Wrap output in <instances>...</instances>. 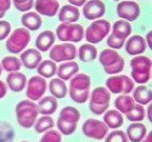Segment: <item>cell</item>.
Returning <instances> with one entry per match:
<instances>
[{
    "instance_id": "obj_43",
    "label": "cell",
    "mask_w": 152,
    "mask_h": 142,
    "mask_svg": "<svg viewBox=\"0 0 152 142\" xmlns=\"http://www.w3.org/2000/svg\"><path fill=\"white\" fill-rule=\"evenodd\" d=\"M7 85H5L4 82L0 80V99H2L4 97L5 95H7Z\"/></svg>"
},
{
    "instance_id": "obj_14",
    "label": "cell",
    "mask_w": 152,
    "mask_h": 142,
    "mask_svg": "<svg viewBox=\"0 0 152 142\" xmlns=\"http://www.w3.org/2000/svg\"><path fill=\"white\" fill-rule=\"evenodd\" d=\"M116 12L117 15L126 21H134L140 16V7L135 1L126 0L118 3L116 7Z\"/></svg>"
},
{
    "instance_id": "obj_34",
    "label": "cell",
    "mask_w": 152,
    "mask_h": 142,
    "mask_svg": "<svg viewBox=\"0 0 152 142\" xmlns=\"http://www.w3.org/2000/svg\"><path fill=\"white\" fill-rule=\"evenodd\" d=\"M54 125L55 122L52 117L42 116L38 120H36L35 124H34V128H35L36 133H38V134H43V133L48 132V130H52L54 128Z\"/></svg>"
},
{
    "instance_id": "obj_22",
    "label": "cell",
    "mask_w": 152,
    "mask_h": 142,
    "mask_svg": "<svg viewBox=\"0 0 152 142\" xmlns=\"http://www.w3.org/2000/svg\"><path fill=\"white\" fill-rule=\"evenodd\" d=\"M79 71V65L76 63L75 61H66L64 63L60 64L58 67H57V75H58V78L61 79V80L66 81L71 79L72 77L76 75Z\"/></svg>"
},
{
    "instance_id": "obj_41",
    "label": "cell",
    "mask_w": 152,
    "mask_h": 142,
    "mask_svg": "<svg viewBox=\"0 0 152 142\" xmlns=\"http://www.w3.org/2000/svg\"><path fill=\"white\" fill-rule=\"evenodd\" d=\"M33 4L34 0H26V2L22 3V4H15V7L18 9L19 12H26V11H30L33 7Z\"/></svg>"
},
{
    "instance_id": "obj_1",
    "label": "cell",
    "mask_w": 152,
    "mask_h": 142,
    "mask_svg": "<svg viewBox=\"0 0 152 142\" xmlns=\"http://www.w3.org/2000/svg\"><path fill=\"white\" fill-rule=\"evenodd\" d=\"M91 78L87 74H76L71 78L69 95L74 102L83 104L87 102L90 95Z\"/></svg>"
},
{
    "instance_id": "obj_48",
    "label": "cell",
    "mask_w": 152,
    "mask_h": 142,
    "mask_svg": "<svg viewBox=\"0 0 152 142\" xmlns=\"http://www.w3.org/2000/svg\"><path fill=\"white\" fill-rule=\"evenodd\" d=\"M13 1H14V4H22L26 0H13Z\"/></svg>"
},
{
    "instance_id": "obj_24",
    "label": "cell",
    "mask_w": 152,
    "mask_h": 142,
    "mask_svg": "<svg viewBox=\"0 0 152 142\" xmlns=\"http://www.w3.org/2000/svg\"><path fill=\"white\" fill-rule=\"evenodd\" d=\"M79 9L78 7L73 5H64L59 11V21L62 23H75L79 19Z\"/></svg>"
},
{
    "instance_id": "obj_52",
    "label": "cell",
    "mask_w": 152,
    "mask_h": 142,
    "mask_svg": "<svg viewBox=\"0 0 152 142\" xmlns=\"http://www.w3.org/2000/svg\"><path fill=\"white\" fill-rule=\"evenodd\" d=\"M115 1H118V0H115Z\"/></svg>"
},
{
    "instance_id": "obj_3",
    "label": "cell",
    "mask_w": 152,
    "mask_h": 142,
    "mask_svg": "<svg viewBox=\"0 0 152 142\" xmlns=\"http://www.w3.org/2000/svg\"><path fill=\"white\" fill-rule=\"evenodd\" d=\"M17 122L22 128H31L34 126L38 117L37 104L31 100H22L15 109Z\"/></svg>"
},
{
    "instance_id": "obj_19",
    "label": "cell",
    "mask_w": 152,
    "mask_h": 142,
    "mask_svg": "<svg viewBox=\"0 0 152 142\" xmlns=\"http://www.w3.org/2000/svg\"><path fill=\"white\" fill-rule=\"evenodd\" d=\"M147 128L142 122H132L127 128V138L131 142H142L147 135Z\"/></svg>"
},
{
    "instance_id": "obj_49",
    "label": "cell",
    "mask_w": 152,
    "mask_h": 142,
    "mask_svg": "<svg viewBox=\"0 0 152 142\" xmlns=\"http://www.w3.org/2000/svg\"><path fill=\"white\" fill-rule=\"evenodd\" d=\"M5 13L4 12H0V18H2V17H4Z\"/></svg>"
},
{
    "instance_id": "obj_38",
    "label": "cell",
    "mask_w": 152,
    "mask_h": 142,
    "mask_svg": "<svg viewBox=\"0 0 152 142\" xmlns=\"http://www.w3.org/2000/svg\"><path fill=\"white\" fill-rule=\"evenodd\" d=\"M61 134L58 130H50L48 132L43 133L42 137L40 138L39 142H61Z\"/></svg>"
},
{
    "instance_id": "obj_51",
    "label": "cell",
    "mask_w": 152,
    "mask_h": 142,
    "mask_svg": "<svg viewBox=\"0 0 152 142\" xmlns=\"http://www.w3.org/2000/svg\"><path fill=\"white\" fill-rule=\"evenodd\" d=\"M21 142H28V141H21Z\"/></svg>"
},
{
    "instance_id": "obj_16",
    "label": "cell",
    "mask_w": 152,
    "mask_h": 142,
    "mask_svg": "<svg viewBox=\"0 0 152 142\" xmlns=\"http://www.w3.org/2000/svg\"><path fill=\"white\" fill-rule=\"evenodd\" d=\"M125 49H126V52L129 55L136 56V55H140L145 52L146 49H147V43H146L144 37L140 35H134L127 40Z\"/></svg>"
},
{
    "instance_id": "obj_23",
    "label": "cell",
    "mask_w": 152,
    "mask_h": 142,
    "mask_svg": "<svg viewBox=\"0 0 152 142\" xmlns=\"http://www.w3.org/2000/svg\"><path fill=\"white\" fill-rule=\"evenodd\" d=\"M102 122L108 126V128H112V130L119 128L124 124L123 114L119 113L117 109H108L104 113Z\"/></svg>"
},
{
    "instance_id": "obj_42",
    "label": "cell",
    "mask_w": 152,
    "mask_h": 142,
    "mask_svg": "<svg viewBox=\"0 0 152 142\" xmlns=\"http://www.w3.org/2000/svg\"><path fill=\"white\" fill-rule=\"evenodd\" d=\"M11 7V0H0V12H7Z\"/></svg>"
},
{
    "instance_id": "obj_50",
    "label": "cell",
    "mask_w": 152,
    "mask_h": 142,
    "mask_svg": "<svg viewBox=\"0 0 152 142\" xmlns=\"http://www.w3.org/2000/svg\"><path fill=\"white\" fill-rule=\"evenodd\" d=\"M1 73H2V67H1V64H0V75H1Z\"/></svg>"
},
{
    "instance_id": "obj_9",
    "label": "cell",
    "mask_w": 152,
    "mask_h": 142,
    "mask_svg": "<svg viewBox=\"0 0 152 142\" xmlns=\"http://www.w3.org/2000/svg\"><path fill=\"white\" fill-rule=\"evenodd\" d=\"M110 28L111 26L107 20H104V19L96 20L92 24H90L88 28L86 30V40L90 44L99 43L110 33Z\"/></svg>"
},
{
    "instance_id": "obj_15",
    "label": "cell",
    "mask_w": 152,
    "mask_h": 142,
    "mask_svg": "<svg viewBox=\"0 0 152 142\" xmlns=\"http://www.w3.org/2000/svg\"><path fill=\"white\" fill-rule=\"evenodd\" d=\"M106 7L104 3L100 0H90L86 3L83 9V16L88 20H94L98 19L104 15Z\"/></svg>"
},
{
    "instance_id": "obj_2",
    "label": "cell",
    "mask_w": 152,
    "mask_h": 142,
    "mask_svg": "<svg viewBox=\"0 0 152 142\" xmlns=\"http://www.w3.org/2000/svg\"><path fill=\"white\" fill-rule=\"evenodd\" d=\"M80 120V113L74 106H64L60 111L57 119V128L61 135L70 136L74 134Z\"/></svg>"
},
{
    "instance_id": "obj_47",
    "label": "cell",
    "mask_w": 152,
    "mask_h": 142,
    "mask_svg": "<svg viewBox=\"0 0 152 142\" xmlns=\"http://www.w3.org/2000/svg\"><path fill=\"white\" fill-rule=\"evenodd\" d=\"M151 109H152V105L151 104H149V106H148V119H149V121L151 122L152 121V118H151Z\"/></svg>"
},
{
    "instance_id": "obj_21",
    "label": "cell",
    "mask_w": 152,
    "mask_h": 142,
    "mask_svg": "<svg viewBox=\"0 0 152 142\" xmlns=\"http://www.w3.org/2000/svg\"><path fill=\"white\" fill-rule=\"evenodd\" d=\"M58 102L57 99L53 96H47L41 99H39L37 104L38 113L41 114L42 116H51L56 112Z\"/></svg>"
},
{
    "instance_id": "obj_20",
    "label": "cell",
    "mask_w": 152,
    "mask_h": 142,
    "mask_svg": "<svg viewBox=\"0 0 152 142\" xmlns=\"http://www.w3.org/2000/svg\"><path fill=\"white\" fill-rule=\"evenodd\" d=\"M26 77L24 74L20 72H13L10 73L7 77V84L9 85V88L12 92L20 93L26 88Z\"/></svg>"
},
{
    "instance_id": "obj_29",
    "label": "cell",
    "mask_w": 152,
    "mask_h": 142,
    "mask_svg": "<svg viewBox=\"0 0 152 142\" xmlns=\"http://www.w3.org/2000/svg\"><path fill=\"white\" fill-rule=\"evenodd\" d=\"M49 90L51 94L56 99H62L68 94V88L64 80L59 78H54L49 83Z\"/></svg>"
},
{
    "instance_id": "obj_12",
    "label": "cell",
    "mask_w": 152,
    "mask_h": 142,
    "mask_svg": "<svg viewBox=\"0 0 152 142\" xmlns=\"http://www.w3.org/2000/svg\"><path fill=\"white\" fill-rule=\"evenodd\" d=\"M50 58L52 61L64 62L72 61L76 58V47L74 44L69 42H64L60 44H56L51 49Z\"/></svg>"
},
{
    "instance_id": "obj_33",
    "label": "cell",
    "mask_w": 152,
    "mask_h": 142,
    "mask_svg": "<svg viewBox=\"0 0 152 142\" xmlns=\"http://www.w3.org/2000/svg\"><path fill=\"white\" fill-rule=\"evenodd\" d=\"M15 130L12 124L7 121L0 120V142H13Z\"/></svg>"
},
{
    "instance_id": "obj_25",
    "label": "cell",
    "mask_w": 152,
    "mask_h": 142,
    "mask_svg": "<svg viewBox=\"0 0 152 142\" xmlns=\"http://www.w3.org/2000/svg\"><path fill=\"white\" fill-rule=\"evenodd\" d=\"M55 42V35L52 31H45L37 36L35 41L36 49L39 52H47Z\"/></svg>"
},
{
    "instance_id": "obj_8",
    "label": "cell",
    "mask_w": 152,
    "mask_h": 142,
    "mask_svg": "<svg viewBox=\"0 0 152 142\" xmlns=\"http://www.w3.org/2000/svg\"><path fill=\"white\" fill-rule=\"evenodd\" d=\"M56 35L60 41L64 42H79L85 36L83 25L76 23H61L56 28Z\"/></svg>"
},
{
    "instance_id": "obj_6",
    "label": "cell",
    "mask_w": 152,
    "mask_h": 142,
    "mask_svg": "<svg viewBox=\"0 0 152 142\" xmlns=\"http://www.w3.org/2000/svg\"><path fill=\"white\" fill-rule=\"evenodd\" d=\"M110 99H111V94L106 88L98 86L94 88L91 94L90 103H89L91 113L94 115H102L106 111H108L110 106Z\"/></svg>"
},
{
    "instance_id": "obj_26",
    "label": "cell",
    "mask_w": 152,
    "mask_h": 142,
    "mask_svg": "<svg viewBox=\"0 0 152 142\" xmlns=\"http://www.w3.org/2000/svg\"><path fill=\"white\" fill-rule=\"evenodd\" d=\"M133 100L137 104L140 105H146L149 104L152 100V92L147 85H138L135 90H133Z\"/></svg>"
},
{
    "instance_id": "obj_31",
    "label": "cell",
    "mask_w": 152,
    "mask_h": 142,
    "mask_svg": "<svg viewBox=\"0 0 152 142\" xmlns=\"http://www.w3.org/2000/svg\"><path fill=\"white\" fill-rule=\"evenodd\" d=\"M97 57V50L93 44L86 43L78 49V58L83 62L93 61Z\"/></svg>"
},
{
    "instance_id": "obj_5",
    "label": "cell",
    "mask_w": 152,
    "mask_h": 142,
    "mask_svg": "<svg viewBox=\"0 0 152 142\" xmlns=\"http://www.w3.org/2000/svg\"><path fill=\"white\" fill-rule=\"evenodd\" d=\"M99 63L104 66V71L108 75H115L124 70L125 60L115 50L107 49L100 53Z\"/></svg>"
},
{
    "instance_id": "obj_44",
    "label": "cell",
    "mask_w": 152,
    "mask_h": 142,
    "mask_svg": "<svg viewBox=\"0 0 152 142\" xmlns=\"http://www.w3.org/2000/svg\"><path fill=\"white\" fill-rule=\"evenodd\" d=\"M70 3H71L73 7H83L85 4V2L87 0H68Z\"/></svg>"
},
{
    "instance_id": "obj_37",
    "label": "cell",
    "mask_w": 152,
    "mask_h": 142,
    "mask_svg": "<svg viewBox=\"0 0 152 142\" xmlns=\"http://www.w3.org/2000/svg\"><path fill=\"white\" fill-rule=\"evenodd\" d=\"M104 138V142H129L126 133L119 130H114L110 134L108 133Z\"/></svg>"
},
{
    "instance_id": "obj_32",
    "label": "cell",
    "mask_w": 152,
    "mask_h": 142,
    "mask_svg": "<svg viewBox=\"0 0 152 142\" xmlns=\"http://www.w3.org/2000/svg\"><path fill=\"white\" fill-rule=\"evenodd\" d=\"M57 65L52 60H43L39 63L37 66L38 74L42 77V78H51L56 74Z\"/></svg>"
},
{
    "instance_id": "obj_35",
    "label": "cell",
    "mask_w": 152,
    "mask_h": 142,
    "mask_svg": "<svg viewBox=\"0 0 152 142\" xmlns=\"http://www.w3.org/2000/svg\"><path fill=\"white\" fill-rule=\"evenodd\" d=\"M21 61L14 56H7L4 57L1 60V67L3 70H5L7 72L13 73V72H18L21 69Z\"/></svg>"
},
{
    "instance_id": "obj_27",
    "label": "cell",
    "mask_w": 152,
    "mask_h": 142,
    "mask_svg": "<svg viewBox=\"0 0 152 142\" xmlns=\"http://www.w3.org/2000/svg\"><path fill=\"white\" fill-rule=\"evenodd\" d=\"M21 23L28 31V30L30 31H37L40 28L41 24H42V19L37 13L30 12L26 13L21 17Z\"/></svg>"
},
{
    "instance_id": "obj_11",
    "label": "cell",
    "mask_w": 152,
    "mask_h": 142,
    "mask_svg": "<svg viewBox=\"0 0 152 142\" xmlns=\"http://www.w3.org/2000/svg\"><path fill=\"white\" fill-rule=\"evenodd\" d=\"M83 133L86 137L94 140H102L107 136L109 128L108 126L98 119L90 118L86 120L83 124Z\"/></svg>"
},
{
    "instance_id": "obj_30",
    "label": "cell",
    "mask_w": 152,
    "mask_h": 142,
    "mask_svg": "<svg viewBox=\"0 0 152 142\" xmlns=\"http://www.w3.org/2000/svg\"><path fill=\"white\" fill-rule=\"evenodd\" d=\"M114 105H115V109L121 114H127L135 105V102L129 95H121L115 99Z\"/></svg>"
},
{
    "instance_id": "obj_46",
    "label": "cell",
    "mask_w": 152,
    "mask_h": 142,
    "mask_svg": "<svg viewBox=\"0 0 152 142\" xmlns=\"http://www.w3.org/2000/svg\"><path fill=\"white\" fill-rule=\"evenodd\" d=\"M151 34H152V32H148V34H147V41H146V43H148V46H149V49H152Z\"/></svg>"
},
{
    "instance_id": "obj_39",
    "label": "cell",
    "mask_w": 152,
    "mask_h": 142,
    "mask_svg": "<svg viewBox=\"0 0 152 142\" xmlns=\"http://www.w3.org/2000/svg\"><path fill=\"white\" fill-rule=\"evenodd\" d=\"M107 44L112 50H119V49H121V47L124 46L125 41L121 40V39L115 37L113 34H111V35L109 36V38L107 39Z\"/></svg>"
},
{
    "instance_id": "obj_10",
    "label": "cell",
    "mask_w": 152,
    "mask_h": 142,
    "mask_svg": "<svg viewBox=\"0 0 152 142\" xmlns=\"http://www.w3.org/2000/svg\"><path fill=\"white\" fill-rule=\"evenodd\" d=\"M106 86V88L113 94L128 95L134 90V82L126 75H116L111 76L107 79Z\"/></svg>"
},
{
    "instance_id": "obj_7",
    "label": "cell",
    "mask_w": 152,
    "mask_h": 142,
    "mask_svg": "<svg viewBox=\"0 0 152 142\" xmlns=\"http://www.w3.org/2000/svg\"><path fill=\"white\" fill-rule=\"evenodd\" d=\"M31 40V34L24 28H16L13 33H11L7 39L5 46L7 51L12 54H18L28 46Z\"/></svg>"
},
{
    "instance_id": "obj_13",
    "label": "cell",
    "mask_w": 152,
    "mask_h": 142,
    "mask_svg": "<svg viewBox=\"0 0 152 142\" xmlns=\"http://www.w3.org/2000/svg\"><path fill=\"white\" fill-rule=\"evenodd\" d=\"M47 91V81L41 76H33L26 82V97L35 102L41 99Z\"/></svg>"
},
{
    "instance_id": "obj_18",
    "label": "cell",
    "mask_w": 152,
    "mask_h": 142,
    "mask_svg": "<svg viewBox=\"0 0 152 142\" xmlns=\"http://www.w3.org/2000/svg\"><path fill=\"white\" fill-rule=\"evenodd\" d=\"M20 61H21V64H23L26 69L34 70L37 69L39 63L42 61V57H41L40 52L38 50L28 49V50H26L21 54Z\"/></svg>"
},
{
    "instance_id": "obj_28",
    "label": "cell",
    "mask_w": 152,
    "mask_h": 142,
    "mask_svg": "<svg viewBox=\"0 0 152 142\" xmlns=\"http://www.w3.org/2000/svg\"><path fill=\"white\" fill-rule=\"evenodd\" d=\"M132 32L130 23L126 20H118L112 26V34L121 40L126 41L127 37H129Z\"/></svg>"
},
{
    "instance_id": "obj_45",
    "label": "cell",
    "mask_w": 152,
    "mask_h": 142,
    "mask_svg": "<svg viewBox=\"0 0 152 142\" xmlns=\"http://www.w3.org/2000/svg\"><path fill=\"white\" fill-rule=\"evenodd\" d=\"M142 142H152V132L147 133L146 137L142 139Z\"/></svg>"
},
{
    "instance_id": "obj_4",
    "label": "cell",
    "mask_w": 152,
    "mask_h": 142,
    "mask_svg": "<svg viewBox=\"0 0 152 142\" xmlns=\"http://www.w3.org/2000/svg\"><path fill=\"white\" fill-rule=\"evenodd\" d=\"M131 77L133 82L142 85L147 83L151 78L152 62L149 57L137 56L130 61Z\"/></svg>"
},
{
    "instance_id": "obj_17",
    "label": "cell",
    "mask_w": 152,
    "mask_h": 142,
    "mask_svg": "<svg viewBox=\"0 0 152 142\" xmlns=\"http://www.w3.org/2000/svg\"><path fill=\"white\" fill-rule=\"evenodd\" d=\"M35 9L38 14L53 17L59 9V3L57 0H36Z\"/></svg>"
},
{
    "instance_id": "obj_40",
    "label": "cell",
    "mask_w": 152,
    "mask_h": 142,
    "mask_svg": "<svg viewBox=\"0 0 152 142\" xmlns=\"http://www.w3.org/2000/svg\"><path fill=\"white\" fill-rule=\"evenodd\" d=\"M10 33H11V24H10V22L1 20L0 21V41L4 40L5 38H7Z\"/></svg>"
},
{
    "instance_id": "obj_36",
    "label": "cell",
    "mask_w": 152,
    "mask_h": 142,
    "mask_svg": "<svg viewBox=\"0 0 152 142\" xmlns=\"http://www.w3.org/2000/svg\"><path fill=\"white\" fill-rule=\"evenodd\" d=\"M129 121L131 122H142L146 117V112L145 109L140 104L135 103V105L132 107L130 112H128L127 114H125Z\"/></svg>"
}]
</instances>
